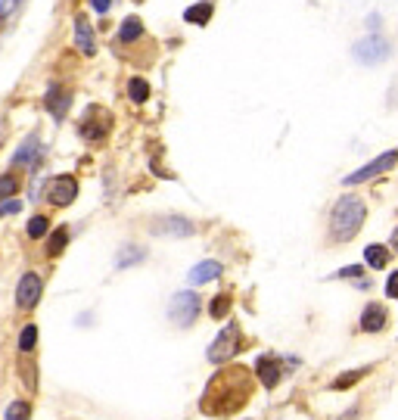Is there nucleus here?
I'll return each mask as SVG.
<instances>
[{
    "label": "nucleus",
    "mask_w": 398,
    "mask_h": 420,
    "mask_svg": "<svg viewBox=\"0 0 398 420\" xmlns=\"http://www.w3.org/2000/svg\"><path fill=\"white\" fill-rule=\"evenodd\" d=\"M249 399H252V377L243 368H228L212 377L206 395H202V411L209 417H228L237 414Z\"/></svg>",
    "instance_id": "f257e3e1"
},
{
    "label": "nucleus",
    "mask_w": 398,
    "mask_h": 420,
    "mask_svg": "<svg viewBox=\"0 0 398 420\" xmlns=\"http://www.w3.org/2000/svg\"><path fill=\"white\" fill-rule=\"evenodd\" d=\"M364 218H368V206H364L361 199L352 197V193L339 197L336 206H333V212H330V237L336 240V243L352 240L355 233L361 231Z\"/></svg>",
    "instance_id": "f03ea898"
},
{
    "label": "nucleus",
    "mask_w": 398,
    "mask_h": 420,
    "mask_svg": "<svg viewBox=\"0 0 398 420\" xmlns=\"http://www.w3.org/2000/svg\"><path fill=\"white\" fill-rule=\"evenodd\" d=\"M243 349V337H240V327L237 324H228L221 333L215 337V342L209 346V361L212 364H224L230 361L233 355Z\"/></svg>",
    "instance_id": "7ed1b4c3"
},
{
    "label": "nucleus",
    "mask_w": 398,
    "mask_h": 420,
    "mask_svg": "<svg viewBox=\"0 0 398 420\" xmlns=\"http://www.w3.org/2000/svg\"><path fill=\"white\" fill-rule=\"evenodd\" d=\"M112 131V115L103 106H90L81 119V137L97 144V140H106V134Z\"/></svg>",
    "instance_id": "20e7f679"
},
{
    "label": "nucleus",
    "mask_w": 398,
    "mask_h": 420,
    "mask_svg": "<svg viewBox=\"0 0 398 420\" xmlns=\"http://www.w3.org/2000/svg\"><path fill=\"white\" fill-rule=\"evenodd\" d=\"M197 315H199V296H197V293L184 290V293H177L175 299H171L168 317H171V321H175L177 327H190L193 321H197Z\"/></svg>",
    "instance_id": "39448f33"
},
{
    "label": "nucleus",
    "mask_w": 398,
    "mask_h": 420,
    "mask_svg": "<svg viewBox=\"0 0 398 420\" xmlns=\"http://www.w3.org/2000/svg\"><path fill=\"white\" fill-rule=\"evenodd\" d=\"M386 57H389V44L380 35H368L355 44V59L361 62V66H377V62H383Z\"/></svg>",
    "instance_id": "423d86ee"
},
{
    "label": "nucleus",
    "mask_w": 398,
    "mask_h": 420,
    "mask_svg": "<svg viewBox=\"0 0 398 420\" xmlns=\"http://www.w3.org/2000/svg\"><path fill=\"white\" fill-rule=\"evenodd\" d=\"M78 197V181L72 175H59V177H53L50 187H47V199H50V206H57V209H66V206H72Z\"/></svg>",
    "instance_id": "0eeeda50"
},
{
    "label": "nucleus",
    "mask_w": 398,
    "mask_h": 420,
    "mask_svg": "<svg viewBox=\"0 0 398 420\" xmlns=\"http://www.w3.org/2000/svg\"><path fill=\"white\" fill-rule=\"evenodd\" d=\"M398 162V153L395 150H389V153H383V156H377L373 162H368L364 168H358V171H352V175L346 177V184L349 187H355V184H364V181H370V177H377V175H383V171H389Z\"/></svg>",
    "instance_id": "6e6552de"
},
{
    "label": "nucleus",
    "mask_w": 398,
    "mask_h": 420,
    "mask_svg": "<svg viewBox=\"0 0 398 420\" xmlns=\"http://www.w3.org/2000/svg\"><path fill=\"white\" fill-rule=\"evenodd\" d=\"M41 290H44V284H41V277L35 274V271H28V274H22L19 280V286H16V305L19 308H35L37 305V299H41Z\"/></svg>",
    "instance_id": "1a4fd4ad"
},
{
    "label": "nucleus",
    "mask_w": 398,
    "mask_h": 420,
    "mask_svg": "<svg viewBox=\"0 0 398 420\" xmlns=\"http://www.w3.org/2000/svg\"><path fill=\"white\" fill-rule=\"evenodd\" d=\"M197 231V224L187 221L184 215H165L153 224V233H162V237H190Z\"/></svg>",
    "instance_id": "9d476101"
},
{
    "label": "nucleus",
    "mask_w": 398,
    "mask_h": 420,
    "mask_svg": "<svg viewBox=\"0 0 398 420\" xmlns=\"http://www.w3.org/2000/svg\"><path fill=\"white\" fill-rule=\"evenodd\" d=\"M69 103H72V93H69L62 84H50L47 88V97H44V106H47V112L53 115L57 122L66 119V112H69Z\"/></svg>",
    "instance_id": "9b49d317"
},
{
    "label": "nucleus",
    "mask_w": 398,
    "mask_h": 420,
    "mask_svg": "<svg viewBox=\"0 0 398 420\" xmlns=\"http://www.w3.org/2000/svg\"><path fill=\"white\" fill-rule=\"evenodd\" d=\"M389 321V315H386V308L383 305H377V302H370L368 308H364V315H361V330H368V333H380L386 327Z\"/></svg>",
    "instance_id": "f8f14e48"
},
{
    "label": "nucleus",
    "mask_w": 398,
    "mask_h": 420,
    "mask_svg": "<svg viewBox=\"0 0 398 420\" xmlns=\"http://www.w3.org/2000/svg\"><path fill=\"white\" fill-rule=\"evenodd\" d=\"M75 47L84 53V57H93L97 53V44H93V35H90V22L84 16L75 19Z\"/></svg>",
    "instance_id": "ddd939ff"
},
{
    "label": "nucleus",
    "mask_w": 398,
    "mask_h": 420,
    "mask_svg": "<svg viewBox=\"0 0 398 420\" xmlns=\"http://www.w3.org/2000/svg\"><path fill=\"white\" fill-rule=\"evenodd\" d=\"M259 380L264 389H274L280 383V361L271 355H262L259 358Z\"/></svg>",
    "instance_id": "4468645a"
},
{
    "label": "nucleus",
    "mask_w": 398,
    "mask_h": 420,
    "mask_svg": "<svg viewBox=\"0 0 398 420\" xmlns=\"http://www.w3.org/2000/svg\"><path fill=\"white\" fill-rule=\"evenodd\" d=\"M215 277H221V262L206 259V262H199L197 268H190V284H193V286L209 284V280H215Z\"/></svg>",
    "instance_id": "2eb2a0df"
},
{
    "label": "nucleus",
    "mask_w": 398,
    "mask_h": 420,
    "mask_svg": "<svg viewBox=\"0 0 398 420\" xmlns=\"http://www.w3.org/2000/svg\"><path fill=\"white\" fill-rule=\"evenodd\" d=\"M19 380L25 383L28 392H37V364L31 358H19Z\"/></svg>",
    "instance_id": "dca6fc26"
},
{
    "label": "nucleus",
    "mask_w": 398,
    "mask_h": 420,
    "mask_svg": "<svg viewBox=\"0 0 398 420\" xmlns=\"http://www.w3.org/2000/svg\"><path fill=\"white\" fill-rule=\"evenodd\" d=\"M140 35H144V22H140L137 16H131V19H124V22H122V28H119V41H122V44L137 41Z\"/></svg>",
    "instance_id": "f3484780"
},
{
    "label": "nucleus",
    "mask_w": 398,
    "mask_h": 420,
    "mask_svg": "<svg viewBox=\"0 0 398 420\" xmlns=\"http://www.w3.org/2000/svg\"><path fill=\"white\" fill-rule=\"evenodd\" d=\"M212 13H215L212 4H197V6H190V10L184 13V19L190 22V25H206V22L212 19Z\"/></svg>",
    "instance_id": "a211bd4d"
},
{
    "label": "nucleus",
    "mask_w": 398,
    "mask_h": 420,
    "mask_svg": "<svg viewBox=\"0 0 398 420\" xmlns=\"http://www.w3.org/2000/svg\"><path fill=\"white\" fill-rule=\"evenodd\" d=\"M364 262H368L370 268H386V264H389V249L380 246V243L368 246V249H364Z\"/></svg>",
    "instance_id": "6ab92c4d"
},
{
    "label": "nucleus",
    "mask_w": 398,
    "mask_h": 420,
    "mask_svg": "<svg viewBox=\"0 0 398 420\" xmlns=\"http://www.w3.org/2000/svg\"><path fill=\"white\" fill-rule=\"evenodd\" d=\"M66 243H69V228H57L47 237V255H59L66 249Z\"/></svg>",
    "instance_id": "aec40b11"
},
{
    "label": "nucleus",
    "mask_w": 398,
    "mask_h": 420,
    "mask_svg": "<svg viewBox=\"0 0 398 420\" xmlns=\"http://www.w3.org/2000/svg\"><path fill=\"white\" fill-rule=\"evenodd\" d=\"M128 93L134 103H146V97H150V84L144 81V78H131L128 81Z\"/></svg>",
    "instance_id": "412c9836"
},
{
    "label": "nucleus",
    "mask_w": 398,
    "mask_h": 420,
    "mask_svg": "<svg viewBox=\"0 0 398 420\" xmlns=\"http://www.w3.org/2000/svg\"><path fill=\"white\" fill-rule=\"evenodd\" d=\"M35 346H37V327H35V324H28L25 330L19 333V352H25V355H28Z\"/></svg>",
    "instance_id": "4be33fe9"
},
{
    "label": "nucleus",
    "mask_w": 398,
    "mask_h": 420,
    "mask_svg": "<svg viewBox=\"0 0 398 420\" xmlns=\"http://www.w3.org/2000/svg\"><path fill=\"white\" fill-rule=\"evenodd\" d=\"M4 417L6 420H31V404L28 402H13Z\"/></svg>",
    "instance_id": "5701e85b"
},
{
    "label": "nucleus",
    "mask_w": 398,
    "mask_h": 420,
    "mask_svg": "<svg viewBox=\"0 0 398 420\" xmlns=\"http://www.w3.org/2000/svg\"><path fill=\"white\" fill-rule=\"evenodd\" d=\"M19 190V177L16 175H0V199H10Z\"/></svg>",
    "instance_id": "b1692460"
},
{
    "label": "nucleus",
    "mask_w": 398,
    "mask_h": 420,
    "mask_svg": "<svg viewBox=\"0 0 398 420\" xmlns=\"http://www.w3.org/2000/svg\"><path fill=\"white\" fill-rule=\"evenodd\" d=\"M368 371H370V368H361V371H352V373H342V377H336V380H333V386H330V389H336V392H339V389H346V386L358 383V380H361Z\"/></svg>",
    "instance_id": "393cba45"
},
{
    "label": "nucleus",
    "mask_w": 398,
    "mask_h": 420,
    "mask_svg": "<svg viewBox=\"0 0 398 420\" xmlns=\"http://www.w3.org/2000/svg\"><path fill=\"white\" fill-rule=\"evenodd\" d=\"M144 249H137V246H128V249H124V252H119V259H115V262H119V268H128V264H134V262H140V259H144Z\"/></svg>",
    "instance_id": "a878e982"
},
{
    "label": "nucleus",
    "mask_w": 398,
    "mask_h": 420,
    "mask_svg": "<svg viewBox=\"0 0 398 420\" xmlns=\"http://www.w3.org/2000/svg\"><path fill=\"white\" fill-rule=\"evenodd\" d=\"M212 317H218V321H221V317H228V311H230V296H215L212 299Z\"/></svg>",
    "instance_id": "bb28decb"
},
{
    "label": "nucleus",
    "mask_w": 398,
    "mask_h": 420,
    "mask_svg": "<svg viewBox=\"0 0 398 420\" xmlns=\"http://www.w3.org/2000/svg\"><path fill=\"white\" fill-rule=\"evenodd\" d=\"M44 233H47V218H44V215H35V218L28 221V237L37 240V237H44Z\"/></svg>",
    "instance_id": "cd10ccee"
},
{
    "label": "nucleus",
    "mask_w": 398,
    "mask_h": 420,
    "mask_svg": "<svg viewBox=\"0 0 398 420\" xmlns=\"http://www.w3.org/2000/svg\"><path fill=\"white\" fill-rule=\"evenodd\" d=\"M37 140L35 137H28V144H25V150H19V153H16V162H22V165H28V162H31V153H35L37 150Z\"/></svg>",
    "instance_id": "c85d7f7f"
},
{
    "label": "nucleus",
    "mask_w": 398,
    "mask_h": 420,
    "mask_svg": "<svg viewBox=\"0 0 398 420\" xmlns=\"http://www.w3.org/2000/svg\"><path fill=\"white\" fill-rule=\"evenodd\" d=\"M22 209V202L19 199H10V202H4V206H0V215H16Z\"/></svg>",
    "instance_id": "c756f323"
},
{
    "label": "nucleus",
    "mask_w": 398,
    "mask_h": 420,
    "mask_svg": "<svg viewBox=\"0 0 398 420\" xmlns=\"http://www.w3.org/2000/svg\"><path fill=\"white\" fill-rule=\"evenodd\" d=\"M386 296H392V299H398V271L386 280Z\"/></svg>",
    "instance_id": "7c9ffc66"
},
{
    "label": "nucleus",
    "mask_w": 398,
    "mask_h": 420,
    "mask_svg": "<svg viewBox=\"0 0 398 420\" xmlns=\"http://www.w3.org/2000/svg\"><path fill=\"white\" fill-rule=\"evenodd\" d=\"M90 6H93L97 13H106L109 6H112V0H90Z\"/></svg>",
    "instance_id": "2f4dec72"
},
{
    "label": "nucleus",
    "mask_w": 398,
    "mask_h": 420,
    "mask_svg": "<svg viewBox=\"0 0 398 420\" xmlns=\"http://www.w3.org/2000/svg\"><path fill=\"white\" fill-rule=\"evenodd\" d=\"M358 274H361V268H358V264H355V268H342L339 271V277H358Z\"/></svg>",
    "instance_id": "473e14b6"
},
{
    "label": "nucleus",
    "mask_w": 398,
    "mask_h": 420,
    "mask_svg": "<svg viewBox=\"0 0 398 420\" xmlns=\"http://www.w3.org/2000/svg\"><path fill=\"white\" fill-rule=\"evenodd\" d=\"M358 417H361V414H358V408H349V411H346V414H342L339 420H358Z\"/></svg>",
    "instance_id": "72a5a7b5"
},
{
    "label": "nucleus",
    "mask_w": 398,
    "mask_h": 420,
    "mask_svg": "<svg viewBox=\"0 0 398 420\" xmlns=\"http://www.w3.org/2000/svg\"><path fill=\"white\" fill-rule=\"evenodd\" d=\"M392 246H395V252H398V228H395V233H392Z\"/></svg>",
    "instance_id": "f704fd0d"
},
{
    "label": "nucleus",
    "mask_w": 398,
    "mask_h": 420,
    "mask_svg": "<svg viewBox=\"0 0 398 420\" xmlns=\"http://www.w3.org/2000/svg\"><path fill=\"white\" fill-rule=\"evenodd\" d=\"M0 25H4V16H0Z\"/></svg>",
    "instance_id": "c9c22d12"
}]
</instances>
